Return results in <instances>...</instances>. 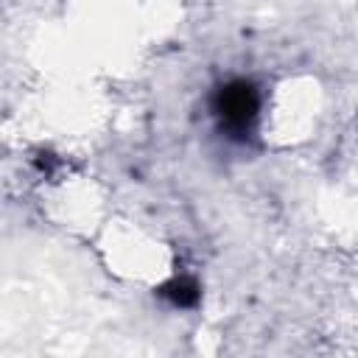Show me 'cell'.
<instances>
[{"mask_svg": "<svg viewBox=\"0 0 358 358\" xmlns=\"http://www.w3.org/2000/svg\"><path fill=\"white\" fill-rule=\"evenodd\" d=\"M213 117L224 137L246 143L260 117V92L252 81L235 78L215 90L213 95Z\"/></svg>", "mask_w": 358, "mask_h": 358, "instance_id": "1", "label": "cell"}, {"mask_svg": "<svg viewBox=\"0 0 358 358\" xmlns=\"http://www.w3.org/2000/svg\"><path fill=\"white\" fill-rule=\"evenodd\" d=\"M159 294H162L171 305H176V308H190V305L199 302V285H196L193 280H187V277L171 280L168 285H162Z\"/></svg>", "mask_w": 358, "mask_h": 358, "instance_id": "2", "label": "cell"}]
</instances>
